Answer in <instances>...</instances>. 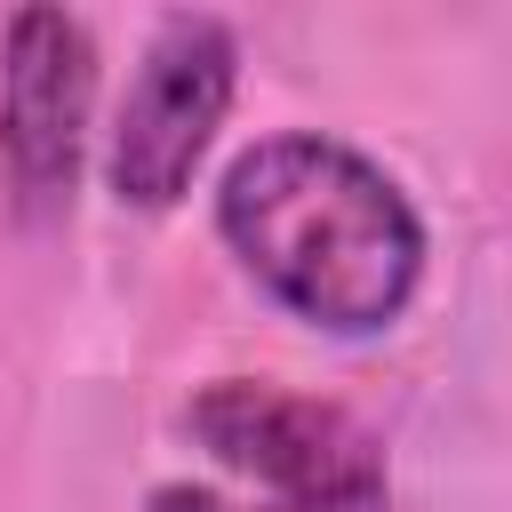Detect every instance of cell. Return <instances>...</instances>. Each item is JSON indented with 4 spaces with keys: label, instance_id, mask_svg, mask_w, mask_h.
<instances>
[{
    "label": "cell",
    "instance_id": "cell-2",
    "mask_svg": "<svg viewBox=\"0 0 512 512\" xmlns=\"http://www.w3.org/2000/svg\"><path fill=\"white\" fill-rule=\"evenodd\" d=\"M192 432L224 472L264 488L272 512H392L384 448L328 400L256 376H216L192 400Z\"/></svg>",
    "mask_w": 512,
    "mask_h": 512
},
{
    "label": "cell",
    "instance_id": "cell-4",
    "mask_svg": "<svg viewBox=\"0 0 512 512\" xmlns=\"http://www.w3.org/2000/svg\"><path fill=\"white\" fill-rule=\"evenodd\" d=\"M96 104V40L64 8L8 16L0 40V176L24 224H56L80 184Z\"/></svg>",
    "mask_w": 512,
    "mask_h": 512
},
{
    "label": "cell",
    "instance_id": "cell-3",
    "mask_svg": "<svg viewBox=\"0 0 512 512\" xmlns=\"http://www.w3.org/2000/svg\"><path fill=\"white\" fill-rule=\"evenodd\" d=\"M240 88V40L224 16H160V32L144 40V64L120 96L112 144H104V176L128 208H176L232 112Z\"/></svg>",
    "mask_w": 512,
    "mask_h": 512
},
{
    "label": "cell",
    "instance_id": "cell-5",
    "mask_svg": "<svg viewBox=\"0 0 512 512\" xmlns=\"http://www.w3.org/2000/svg\"><path fill=\"white\" fill-rule=\"evenodd\" d=\"M144 512H240V504H224L216 488H192V480H168V488H152V496H144Z\"/></svg>",
    "mask_w": 512,
    "mask_h": 512
},
{
    "label": "cell",
    "instance_id": "cell-1",
    "mask_svg": "<svg viewBox=\"0 0 512 512\" xmlns=\"http://www.w3.org/2000/svg\"><path fill=\"white\" fill-rule=\"evenodd\" d=\"M216 232L240 272L328 336H376L424 280V216L368 152L336 136H264L216 184Z\"/></svg>",
    "mask_w": 512,
    "mask_h": 512
}]
</instances>
